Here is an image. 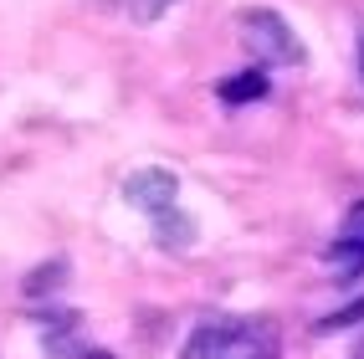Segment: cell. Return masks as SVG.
Segmentation results:
<instances>
[{"label":"cell","instance_id":"6da1fadb","mask_svg":"<svg viewBox=\"0 0 364 359\" xmlns=\"http://www.w3.org/2000/svg\"><path fill=\"white\" fill-rule=\"evenodd\" d=\"M241 26V46L257 57V67H287V62H303V46L293 36V26L277 16V11H241L236 16Z\"/></svg>","mask_w":364,"mask_h":359},{"label":"cell","instance_id":"7a4b0ae2","mask_svg":"<svg viewBox=\"0 0 364 359\" xmlns=\"http://www.w3.org/2000/svg\"><path fill=\"white\" fill-rule=\"evenodd\" d=\"M282 333L272 318H215V339L205 349V359H277Z\"/></svg>","mask_w":364,"mask_h":359},{"label":"cell","instance_id":"3957f363","mask_svg":"<svg viewBox=\"0 0 364 359\" xmlns=\"http://www.w3.org/2000/svg\"><path fill=\"white\" fill-rule=\"evenodd\" d=\"M175 195H180V180L169 175V170H134V175L124 180V200L139 205L144 215L169 210V205H175Z\"/></svg>","mask_w":364,"mask_h":359},{"label":"cell","instance_id":"277c9868","mask_svg":"<svg viewBox=\"0 0 364 359\" xmlns=\"http://www.w3.org/2000/svg\"><path fill=\"white\" fill-rule=\"evenodd\" d=\"M154 242L164 252H190V247H196V221H190L180 205H169V210L154 215Z\"/></svg>","mask_w":364,"mask_h":359},{"label":"cell","instance_id":"5b68a950","mask_svg":"<svg viewBox=\"0 0 364 359\" xmlns=\"http://www.w3.org/2000/svg\"><path fill=\"white\" fill-rule=\"evenodd\" d=\"M215 92H221V103H257V98H267V72H262V67L231 72Z\"/></svg>","mask_w":364,"mask_h":359},{"label":"cell","instance_id":"8992f818","mask_svg":"<svg viewBox=\"0 0 364 359\" xmlns=\"http://www.w3.org/2000/svg\"><path fill=\"white\" fill-rule=\"evenodd\" d=\"M62 282H67V262L52 257V262H41V267L26 277V287H21V293H26L31 303H41V298H57V293H62Z\"/></svg>","mask_w":364,"mask_h":359},{"label":"cell","instance_id":"52a82bcc","mask_svg":"<svg viewBox=\"0 0 364 359\" xmlns=\"http://www.w3.org/2000/svg\"><path fill=\"white\" fill-rule=\"evenodd\" d=\"M41 344L46 349H52V354H72V359H77V318H72V314H62V318H52V323H41Z\"/></svg>","mask_w":364,"mask_h":359},{"label":"cell","instance_id":"ba28073f","mask_svg":"<svg viewBox=\"0 0 364 359\" xmlns=\"http://www.w3.org/2000/svg\"><path fill=\"white\" fill-rule=\"evenodd\" d=\"M323 262L333 272H349V277H359L364 272V247L359 242H333L328 252H323Z\"/></svg>","mask_w":364,"mask_h":359},{"label":"cell","instance_id":"9c48e42d","mask_svg":"<svg viewBox=\"0 0 364 359\" xmlns=\"http://www.w3.org/2000/svg\"><path fill=\"white\" fill-rule=\"evenodd\" d=\"M349 323H364V298H354L349 308H338V314L318 318V323H313V333H333V328H349Z\"/></svg>","mask_w":364,"mask_h":359},{"label":"cell","instance_id":"30bf717a","mask_svg":"<svg viewBox=\"0 0 364 359\" xmlns=\"http://www.w3.org/2000/svg\"><path fill=\"white\" fill-rule=\"evenodd\" d=\"M169 6H180V0H129V16L139 21V26H149V21H159Z\"/></svg>","mask_w":364,"mask_h":359},{"label":"cell","instance_id":"8fae6325","mask_svg":"<svg viewBox=\"0 0 364 359\" xmlns=\"http://www.w3.org/2000/svg\"><path fill=\"white\" fill-rule=\"evenodd\" d=\"M338 242H359V247H364V200L344 215V231H338Z\"/></svg>","mask_w":364,"mask_h":359},{"label":"cell","instance_id":"7c38bea8","mask_svg":"<svg viewBox=\"0 0 364 359\" xmlns=\"http://www.w3.org/2000/svg\"><path fill=\"white\" fill-rule=\"evenodd\" d=\"M77 359H113V354H103V349H87V354H77Z\"/></svg>","mask_w":364,"mask_h":359},{"label":"cell","instance_id":"4fadbf2b","mask_svg":"<svg viewBox=\"0 0 364 359\" xmlns=\"http://www.w3.org/2000/svg\"><path fill=\"white\" fill-rule=\"evenodd\" d=\"M359 82H364V31H359Z\"/></svg>","mask_w":364,"mask_h":359},{"label":"cell","instance_id":"5bb4252c","mask_svg":"<svg viewBox=\"0 0 364 359\" xmlns=\"http://www.w3.org/2000/svg\"><path fill=\"white\" fill-rule=\"evenodd\" d=\"M354 359H364V339H359V344H354Z\"/></svg>","mask_w":364,"mask_h":359}]
</instances>
